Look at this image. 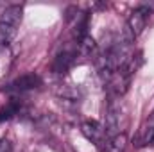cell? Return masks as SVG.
Wrapping results in <instances>:
<instances>
[{"instance_id": "obj_3", "label": "cell", "mask_w": 154, "mask_h": 152, "mask_svg": "<svg viewBox=\"0 0 154 152\" xmlns=\"http://www.w3.org/2000/svg\"><path fill=\"white\" fill-rule=\"evenodd\" d=\"M41 86V77L36 74H25V75L14 79L11 84H9V91H14V93H25V91H31V90H36Z\"/></svg>"}, {"instance_id": "obj_5", "label": "cell", "mask_w": 154, "mask_h": 152, "mask_svg": "<svg viewBox=\"0 0 154 152\" xmlns=\"http://www.w3.org/2000/svg\"><path fill=\"white\" fill-rule=\"evenodd\" d=\"M82 132H84V136H86L88 140H91L97 147H100L102 141H104V138H106V132H104L102 125H100L99 122H95V120H86V122L82 123ZM106 140H108V138H106Z\"/></svg>"}, {"instance_id": "obj_10", "label": "cell", "mask_w": 154, "mask_h": 152, "mask_svg": "<svg viewBox=\"0 0 154 152\" xmlns=\"http://www.w3.org/2000/svg\"><path fill=\"white\" fill-rule=\"evenodd\" d=\"M0 152H13V143H11V140H7V138H2V140H0Z\"/></svg>"}, {"instance_id": "obj_6", "label": "cell", "mask_w": 154, "mask_h": 152, "mask_svg": "<svg viewBox=\"0 0 154 152\" xmlns=\"http://www.w3.org/2000/svg\"><path fill=\"white\" fill-rule=\"evenodd\" d=\"M116 129H118V108H116L115 102L111 100L109 106H108V111H106V129H104L108 140H111L113 136L118 134Z\"/></svg>"}, {"instance_id": "obj_2", "label": "cell", "mask_w": 154, "mask_h": 152, "mask_svg": "<svg viewBox=\"0 0 154 152\" xmlns=\"http://www.w3.org/2000/svg\"><path fill=\"white\" fill-rule=\"evenodd\" d=\"M149 14H151V9L147 5H138L131 14H129V20H127V29H129V34L133 38H138L145 25H147V20H149Z\"/></svg>"}, {"instance_id": "obj_4", "label": "cell", "mask_w": 154, "mask_h": 152, "mask_svg": "<svg viewBox=\"0 0 154 152\" xmlns=\"http://www.w3.org/2000/svg\"><path fill=\"white\" fill-rule=\"evenodd\" d=\"M77 54H79V52H77V47L61 50V52L56 56V59H54V72H56V74H65V72H68V70L72 68V65L75 63Z\"/></svg>"}, {"instance_id": "obj_7", "label": "cell", "mask_w": 154, "mask_h": 152, "mask_svg": "<svg viewBox=\"0 0 154 152\" xmlns=\"http://www.w3.org/2000/svg\"><path fill=\"white\" fill-rule=\"evenodd\" d=\"M140 143L138 145H149V143H154V111L149 114V120L145 122V125L142 127L140 131Z\"/></svg>"}, {"instance_id": "obj_1", "label": "cell", "mask_w": 154, "mask_h": 152, "mask_svg": "<svg viewBox=\"0 0 154 152\" xmlns=\"http://www.w3.org/2000/svg\"><path fill=\"white\" fill-rule=\"evenodd\" d=\"M22 22V5H9L0 14V45H9Z\"/></svg>"}, {"instance_id": "obj_9", "label": "cell", "mask_w": 154, "mask_h": 152, "mask_svg": "<svg viewBox=\"0 0 154 152\" xmlns=\"http://www.w3.org/2000/svg\"><path fill=\"white\" fill-rule=\"evenodd\" d=\"M108 152H125V145H127V136L124 132H118L111 140H108Z\"/></svg>"}, {"instance_id": "obj_8", "label": "cell", "mask_w": 154, "mask_h": 152, "mask_svg": "<svg viewBox=\"0 0 154 152\" xmlns=\"http://www.w3.org/2000/svg\"><path fill=\"white\" fill-rule=\"evenodd\" d=\"M20 109H22V100L11 99V100L7 102V106H4V108L0 109V122L11 120L13 116H16V114L20 113Z\"/></svg>"}]
</instances>
